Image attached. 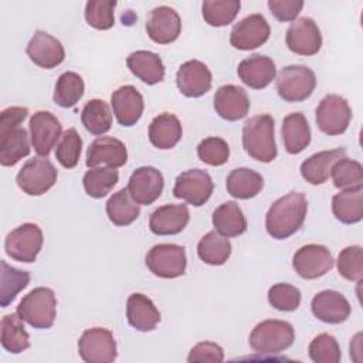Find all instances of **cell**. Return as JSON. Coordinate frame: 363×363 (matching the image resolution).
<instances>
[{
  "label": "cell",
  "mask_w": 363,
  "mask_h": 363,
  "mask_svg": "<svg viewBox=\"0 0 363 363\" xmlns=\"http://www.w3.org/2000/svg\"><path fill=\"white\" fill-rule=\"evenodd\" d=\"M308 213L305 194L291 191L275 200L267 211L265 228L275 240H285L295 234L303 224Z\"/></svg>",
  "instance_id": "6da1fadb"
},
{
  "label": "cell",
  "mask_w": 363,
  "mask_h": 363,
  "mask_svg": "<svg viewBox=\"0 0 363 363\" xmlns=\"http://www.w3.org/2000/svg\"><path fill=\"white\" fill-rule=\"evenodd\" d=\"M26 106H9L0 113V164L10 167L30 155L28 135L20 123L27 118Z\"/></svg>",
  "instance_id": "7a4b0ae2"
},
{
  "label": "cell",
  "mask_w": 363,
  "mask_h": 363,
  "mask_svg": "<svg viewBox=\"0 0 363 363\" xmlns=\"http://www.w3.org/2000/svg\"><path fill=\"white\" fill-rule=\"evenodd\" d=\"M271 115H257L250 118L242 126V146L255 160L262 163L272 162L277 155L275 126Z\"/></svg>",
  "instance_id": "3957f363"
},
{
  "label": "cell",
  "mask_w": 363,
  "mask_h": 363,
  "mask_svg": "<svg viewBox=\"0 0 363 363\" xmlns=\"http://www.w3.org/2000/svg\"><path fill=\"white\" fill-rule=\"evenodd\" d=\"M295 340L294 326L286 320L267 319L255 325L250 333L251 349L261 354H274L286 350Z\"/></svg>",
  "instance_id": "277c9868"
},
{
  "label": "cell",
  "mask_w": 363,
  "mask_h": 363,
  "mask_svg": "<svg viewBox=\"0 0 363 363\" xmlns=\"http://www.w3.org/2000/svg\"><path fill=\"white\" fill-rule=\"evenodd\" d=\"M17 313L34 329H48L57 316V299L51 288L37 286L17 306Z\"/></svg>",
  "instance_id": "5b68a950"
},
{
  "label": "cell",
  "mask_w": 363,
  "mask_h": 363,
  "mask_svg": "<svg viewBox=\"0 0 363 363\" xmlns=\"http://www.w3.org/2000/svg\"><path fill=\"white\" fill-rule=\"evenodd\" d=\"M275 86L285 102H302L315 91L316 77L306 65H288L279 71Z\"/></svg>",
  "instance_id": "8992f818"
},
{
  "label": "cell",
  "mask_w": 363,
  "mask_h": 363,
  "mask_svg": "<svg viewBox=\"0 0 363 363\" xmlns=\"http://www.w3.org/2000/svg\"><path fill=\"white\" fill-rule=\"evenodd\" d=\"M44 242L41 228L34 223H24L11 230L4 241L6 254L18 262H34Z\"/></svg>",
  "instance_id": "52a82bcc"
},
{
  "label": "cell",
  "mask_w": 363,
  "mask_h": 363,
  "mask_svg": "<svg viewBox=\"0 0 363 363\" xmlns=\"http://www.w3.org/2000/svg\"><path fill=\"white\" fill-rule=\"evenodd\" d=\"M146 267L149 271L164 279L182 277L186 272L187 258L184 247L177 244H156L146 254Z\"/></svg>",
  "instance_id": "ba28073f"
},
{
  "label": "cell",
  "mask_w": 363,
  "mask_h": 363,
  "mask_svg": "<svg viewBox=\"0 0 363 363\" xmlns=\"http://www.w3.org/2000/svg\"><path fill=\"white\" fill-rule=\"evenodd\" d=\"M57 176V169L47 157H33L23 164L16 182L23 193L41 196L55 184Z\"/></svg>",
  "instance_id": "9c48e42d"
},
{
  "label": "cell",
  "mask_w": 363,
  "mask_h": 363,
  "mask_svg": "<svg viewBox=\"0 0 363 363\" xmlns=\"http://www.w3.org/2000/svg\"><path fill=\"white\" fill-rule=\"evenodd\" d=\"M352 119L349 102L336 94L326 95L316 108V125L320 132L336 136L346 132Z\"/></svg>",
  "instance_id": "30bf717a"
},
{
  "label": "cell",
  "mask_w": 363,
  "mask_h": 363,
  "mask_svg": "<svg viewBox=\"0 0 363 363\" xmlns=\"http://www.w3.org/2000/svg\"><path fill=\"white\" fill-rule=\"evenodd\" d=\"M78 353L86 363H111L116 359V342L109 329H86L78 340Z\"/></svg>",
  "instance_id": "8fae6325"
},
{
  "label": "cell",
  "mask_w": 363,
  "mask_h": 363,
  "mask_svg": "<svg viewBox=\"0 0 363 363\" xmlns=\"http://www.w3.org/2000/svg\"><path fill=\"white\" fill-rule=\"evenodd\" d=\"M213 190L214 183L206 170L189 169L176 177L173 196L194 207H200L208 201Z\"/></svg>",
  "instance_id": "7c38bea8"
},
{
  "label": "cell",
  "mask_w": 363,
  "mask_h": 363,
  "mask_svg": "<svg viewBox=\"0 0 363 363\" xmlns=\"http://www.w3.org/2000/svg\"><path fill=\"white\" fill-rule=\"evenodd\" d=\"M31 145L38 156L47 157L62 136L61 122L48 111H37L28 123Z\"/></svg>",
  "instance_id": "4fadbf2b"
},
{
  "label": "cell",
  "mask_w": 363,
  "mask_h": 363,
  "mask_svg": "<svg viewBox=\"0 0 363 363\" xmlns=\"http://www.w3.org/2000/svg\"><path fill=\"white\" fill-rule=\"evenodd\" d=\"M333 262L330 251L320 244H306L292 258L295 272L303 279H316L325 275L332 269Z\"/></svg>",
  "instance_id": "5bb4252c"
},
{
  "label": "cell",
  "mask_w": 363,
  "mask_h": 363,
  "mask_svg": "<svg viewBox=\"0 0 363 363\" xmlns=\"http://www.w3.org/2000/svg\"><path fill=\"white\" fill-rule=\"evenodd\" d=\"M271 28L262 14H250L237 24L230 33V44L241 51L261 47L269 38Z\"/></svg>",
  "instance_id": "9a60e30c"
},
{
  "label": "cell",
  "mask_w": 363,
  "mask_h": 363,
  "mask_svg": "<svg viewBox=\"0 0 363 363\" xmlns=\"http://www.w3.org/2000/svg\"><path fill=\"white\" fill-rule=\"evenodd\" d=\"M286 47L298 55H315L322 47V34L311 17H299L291 23L285 35Z\"/></svg>",
  "instance_id": "2e32d148"
},
{
  "label": "cell",
  "mask_w": 363,
  "mask_h": 363,
  "mask_svg": "<svg viewBox=\"0 0 363 363\" xmlns=\"http://www.w3.org/2000/svg\"><path fill=\"white\" fill-rule=\"evenodd\" d=\"M164 187L163 174L152 166H142L133 170L128 180V191L135 203L140 206L153 204Z\"/></svg>",
  "instance_id": "e0dca14e"
},
{
  "label": "cell",
  "mask_w": 363,
  "mask_h": 363,
  "mask_svg": "<svg viewBox=\"0 0 363 363\" xmlns=\"http://www.w3.org/2000/svg\"><path fill=\"white\" fill-rule=\"evenodd\" d=\"M146 33L157 44H170L182 33V20L177 11L169 6H159L150 10L146 18Z\"/></svg>",
  "instance_id": "ac0fdd59"
},
{
  "label": "cell",
  "mask_w": 363,
  "mask_h": 363,
  "mask_svg": "<svg viewBox=\"0 0 363 363\" xmlns=\"http://www.w3.org/2000/svg\"><path fill=\"white\" fill-rule=\"evenodd\" d=\"M211 82L213 77L208 67L199 60L186 61L176 74V85L187 98L203 96L210 91Z\"/></svg>",
  "instance_id": "d6986e66"
},
{
  "label": "cell",
  "mask_w": 363,
  "mask_h": 363,
  "mask_svg": "<svg viewBox=\"0 0 363 363\" xmlns=\"http://www.w3.org/2000/svg\"><path fill=\"white\" fill-rule=\"evenodd\" d=\"M26 52L35 65L45 69L55 68L65 58V51L60 40L43 30H37L33 34Z\"/></svg>",
  "instance_id": "ffe728a7"
},
{
  "label": "cell",
  "mask_w": 363,
  "mask_h": 363,
  "mask_svg": "<svg viewBox=\"0 0 363 363\" xmlns=\"http://www.w3.org/2000/svg\"><path fill=\"white\" fill-rule=\"evenodd\" d=\"M128 160V150L122 140L112 136L96 138L86 149V167L92 169L99 164L118 169Z\"/></svg>",
  "instance_id": "44dd1931"
},
{
  "label": "cell",
  "mask_w": 363,
  "mask_h": 363,
  "mask_svg": "<svg viewBox=\"0 0 363 363\" xmlns=\"http://www.w3.org/2000/svg\"><path fill=\"white\" fill-rule=\"evenodd\" d=\"M312 313L316 319L325 323L337 325L345 322L350 315V303L343 294L326 289L318 292L311 302Z\"/></svg>",
  "instance_id": "7402d4cb"
},
{
  "label": "cell",
  "mask_w": 363,
  "mask_h": 363,
  "mask_svg": "<svg viewBox=\"0 0 363 363\" xmlns=\"http://www.w3.org/2000/svg\"><path fill=\"white\" fill-rule=\"evenodd\" d=\"M250 98L241 86L228 84L220 86L214 94V109L220 118L235 122L247 116L250 111Z\"/></svg>",
  "instance_id": "603a6c76"
},
{
  "label": "cell",
  "mask_w": 363,
  "mask_h": 363,
  "mask_svg": "<svg viewBox=\"0 0 363 363\" xmlns=\"http://www.w3.org/2000/svg\"><path fill=\"white\" fill-rule=\"evenodd\" d=\"M111 106L119 125L133 126L143 113V96L133 85H123L111 95Z\"/></svg>",
  "instance_id": "cb8c5ba5"
},
{
  "label": "cell",
  "mask_w": 363,
  "mask_h": 363,
  "mask_svg": "<svg viewBox=\"0 0 363 363\" xmlns=\"http://www.w3.org/2000/svg\"><path fill=\"white\" fill-rule=\"evenodd\" d=\"M190 220L186 204H164L149 217V228L156 235H174L182 233Z\"/></svg>",
  "instance_id": "d4e9b609"
},
{
  "label": "cell",
  "mask_w": 363,
  "mask_h": 363,
  "mask_svg": "<svg viewBox=\"0 0 363 363\" xmlns=\"http://www.w3.org/2000/svg\"><path fill=\"white\" fill-rule=\"evenodd\" d=\"M240 79L252 89H262L275 79L277 68L272 58L261 54L244 58L237 68Z\"/></svg>",
  "instance_id": "484cf974"
},
{
  "label": "cell",
  "mask_w": 363,
  "mask_h": 363,
  "mask_svg": "<svg viewBox=\"0 0 363 363\" xmlns=\"http://www.w3.org/2000/svg\"><path fill=\"white\" fill-rule=\"evenodd\" d=\"M128 323L139 332H150L160 322V312L150 298L135 292L126 301Z\"/></svg>",
  "instance_id": "4316f807"
},
{
  "label": "cell",
  "mask_w": 363,
  "mask_h": 363,
  "mask_svg": "<svg viewBox=\"0 0 363 363\" xmlns=\"http://www.w3.org/2000/svg\"><path fill=\"white\" fill-rule=\"evenodd\" d=\"M345 155H346V150L343 147L318 152L302 162L301 176L309 184H313V186L323 184L330 176L332 166L337 160L345 157Z\"/></svg>",
  "instance_id": "83f0119b"
},
{
  "label": "cell",
  "mask_w": 363,
  "mask_h": 363,
  "mask_svg": "<svg viewBox=\"0 0 363 363\" xmlns=\"http://www.w3.org/2000/svg\"><path fill=\"white\" fill-rule=\"evenodd\" d=\"M149 140L150 143L162 150L174 147L182 139L183 129L179 118L170 112L159 113L153 118L149 125Z\"/></svg>",
  "instance_id": "f1b7e54d"
},
{
  "label": "cell",
  "mask_w": 363,
  "mask_h": 363,
  "mask_svg": "<svg viewBox=\"0 0 363 363\" xmlns=\"http://www.w3.org/2000/svg\"><path fill=\"white\" fill-rule=\"evenodd\" d=\"M129 71L147 85H155L164 79V65L162 58L147 50H138L126 58Z\"/></svg>",
  "instance_id": "f546056e"
},
{
  "label": "cell",
  "mask_w": 363,
  "mask_h": 363,
  "mask_svg": "<svg viewBox=\"0 0 363 363\" xmlns=\"http://www.w3.org/2000/svg\"><path fill=\"white\" fill-rule=\"evenodd\" d=\"M284 147L289 155H298L311 143V128L302 112H292L282 121Z\"/></svg>",
  "instance_id": "4dcf8cb0"
},
{
  "label": "cell",
  "mask_w": 363,
  "mask_h": 363,
  "mask_svg": "<svg viewBox=\"0 0 363 363\" xmlns=\"http://www.w3.org/2000/svg\"><path fill=\"white\" fill-rule=\"evenodd\" d=\"M332 213L343 224H356L363 218V186L345 189L332 199Z\"/></svg>",
  "instance_id": "1f68e13d"
},
{
  "label": "cell",
  "mask_w": 363,
  "mask_h": 363,
  "mask_svg": "<svg viewBox=\"0 0 363 363\" xmlns=\"http://www.w3.org/2000/svg\"><path fill=\"white\" fill-rule=\"evenodd\" d=\"M225 187L230 196L240 200L255 197L264 187L262 176L248 167H237L230 172L225 180Z\"/></svg>",
  "instance_id": "d6a6232c"
},
{
  "label": "cell",
  "mask_w": 363,
  "mask_h": 363,
  "mask_svg": "<svg viewBox=\"0 0 363 363\" xmlns=\"http://www.w3.org/2000/svg\"><path fill=\"white\" fill-rule=\"evenodd\" d=\"M213 225L217 233L231 238L238 237L247 230V220L241 207L235 201H225L213 211Z\"/></svg>",
  "instance_id": "836d02e7"
},
{
  "label": "cell",
  "mask_w": 363,
  "mask_h": 363,
  "mask_svg": "<svg viewBox=\"0 0 363 363\" xmlns=\"http://www.w3.org/2000/svg\"><path fill=\"white\" fill-rule=\"evenodd\" d=\"M23 322L18 313L4 315L0 322V343L13 354H18L30 347V335Z\"/></svg>",
  "instance_id": "e575fe53"
},
{
  "label": "cell",
  "mask_w": 363,
  "mask_h": 363,
  "mask_svg": "<svg viewBox=\"0 0 363 363\" xmlns=\"http://www.w3.org/2000/svg\"><path fill=\"white\" fill-rule=\"evenodd\" d=\"M140 214L139 204L133 201L128 189L113 193L106 201V216L109 221L118 227L132 224Z\"/></svg>",
  "instance_id": "d590c367"
},
{
  "label": "cell",
  "mask_w": 363,
  "mask_h": 363,
  "mask_svg": "<svg viewBox=\"0 0 363 363\" xmlns=\"http://www.w3.org/2000/svg\"><path fill=\"white\" fill-rule=\"evenodd\" d=\"M197 255L208 265H223L231 255V242L216 230L208 231L197 244Z\"/></svg>",
  "instance_id": "8d00e7d4"
},
{
  "label": "cell",
  "mask_w": 363,
  "mask_h": 363,
  "mask_svg": "<svg viewBox=\"0 0 363 363\" xmlns=\"http://www.w3.org/2000/svg\"><path fill=\"white\" fill-rule=\"evenodd\" d=\"M81 122L91 135L106 133L112 126V113L108 104L98 98L88 101L81 111Z\"/></svg>",
  "instance_id": "74e56055"
},
{
  "label": "cell",
  "mask_w": 363,
  "mask_h": 363,
  "mask_svg": "<svg viewBox=\"0 0 363 363\" xmlns=\"http://www.w3.org/2000/svg\"><path fill=\"white\" fill-rule=\"evenodd\" d=\"M85 91V84L84 79L79 74L74 71H67L62 72L54 88V102L61 106V108H72L79 102Z\"/></svg>",
  "instance_id": "f35d334b"
},
{
  "label": "cell",
  "mask_w": 363,
  "mask_h": 363,
  "mask_svg": "<svg viewBox=\"0 0 363 363\" xmlns=\"http://www.w3.org/2000/svg\"><path fill=\"white\" fill-rule=\"evenodd\" d=\"M0 267V306L7 308L17 294L28 285L30 274L9 265L6 261H1Z\"/></svg>",
  "instance_id": "ab89813d"
},
{
  "label": "cell",
  "mask_w": 363,
  "mask_h": 363,
  "mask_svg": "<svg viewBox=\"0 0 363 363\" xmlns=\"http://www.w3.org/2000/svg\"><path fill=\"white\" fill-rule=\"evenodd\" d=\"M118 182L119 173L113 167H92L82 177L85 193L94 199L105 197Z\"/></svg>",
  "instance_id": "60d3db41"
},
{
  "label": "cell",
  "mask_w": 363,
  "mask_h": 363,
  "mask_svg": "<svg viewBox=\"0 0 363 363\" xmlns=\"http://www.w3.org/2000/svg\"><path fill=\"white\" fill-rule=\"evenodd\" d=\"M240 7V0H206L201 4V16L208 26L224 27L234 21Z\"/></svg>",
  "instance_id": "b9f144b4"
},
{
  "label": "cell",
  "mask_w": 363,
  "mask_h": 363,
  "mask_svg": "<svg viewBox=\"0 0 363 363\" xmlns=\"http://www.w3.org/2000/svg\"><path fill=\"white\" fill-rule=\"evenodd\" d=\"M330 176L335 187L352 189L363 186V167L357 160L347 159L346 156L337 160L330 170Z\"/></svg>",
  "instance_id": "7bdbcfd3"
},
{
  "label": "cell",
  "mask_w": 363,
  "mask_h": 363,
  "mask_svg": "<svg viewBox=\"0 0 363 363\" xmlns=\"http://www.w3.org/2000/svg\"><path fill=\"white\" fill-rule=\"evenodd\" d=\"M81 150H82V139L78 135L75 128H69L62 133L61 140L57 143L55 157L62 167L72 169L79 162Z\"/></svg>",
  "instance_id": "ee69618b"
},
{
  "label": "cell",
  "mask_w": 363,
  "mask_h": 363,
  "mask_svg": "<svg viewBox=\"0 0 363 363\" xmlns=\"http://www.w3.org/2000/svg\"><path fill=\"white\" fill-rule=\"evenodd\" d=\"M115 0H89L85 4V20L96 30H109L115 24Z\"/></svg>",
  "instance_id": "f6af8a7d"
},
{
  "label": "cell",
  "mask_w": 363,
  "mask_h": 363,
  "mask_svg": "<svg viewBox=\"0 0 363 363\" xmlns=\"http://www.w3.org/2000/svg\"><path fill=\"white\" fill-rule=\"evenodd\" d=\"M308 353L315 363H337L342 359V352L337 340L329 333H320L312 339Z\"/></svg>",
  "instance_id": "bcb514c9"
},
{
  "label": "cell",
  "mask_w": 363,
  "mask_h": 363,
  "mask_svg": "<svg viewBox=\"0 0 363 363\" xmlns=\"http://www.w3.org/2000/svg\"><path fill=\"white\" fill-rule=\"evenodd\" d=\"M339 274L347 281H362L363 277V250L360 245L343 248L336 261Z\"/></svg>",
  "instance_id": "7dc6e473"
},
{
  "label": "cell",
  "mask_w": 363,
  "mask_h": 363,
  "mask_svg": "<svg viewBox=\"0 0 363 363\" xmlns=\"http://www.w3.org/2000/svg\"><path fill=\"white\" fill-rule=\"evenodd\" d=\"M301 291L296 286L286 282H278L268 289V302L277 311H296L301 305Z\"/></svg>",
  "instance_id": "c3c4849f"
},
{
  "label": "cell",
  "mask_w": 363,
  "mask_h": 363,
  "mask_svg": "<svg viewBox=\"0 0 363 363\" xmlns=\"http://www.w3.org/2000/svg\"><path fill=\"white\" fill-rule=\"evenodd\" d=\"M199 159L210 166H223L228 162L230 147L228 143L217 136L203 139L197 146Z\"/></svg>",
  "instance_id": "681fc988"
},
{
  "label": "cell",
  "mask_w": 363,
  "mask_h": 363,
  "mask_svg": "<svg viewBox=\"0 0 363 363\" xmlns=\"http://www.w3.org/2000/svg\"><path fill=\"white\" fill-rule=\"evenodd\" d=\"M224 350L221 346L213 342H200L194 345L187 356V362H223Z\"/></svg>",
  "instance_id": "f907efd6"
},
{
  "label": "cell",
  "mask_w": 363,
  "mask_h": 363,
  "mask_svg": "<svg viewBox=\"0 0 363 363\" xmlns=\"http://www.w3.org/2000/svg\"><path fill=\"white\" fill-rule=\"evenodd\" d=\"M302 7V0H268L269 11L279 21H294Z\"/></svg>",
  "instance_id": "816d5d0a"
}]
</instances>
